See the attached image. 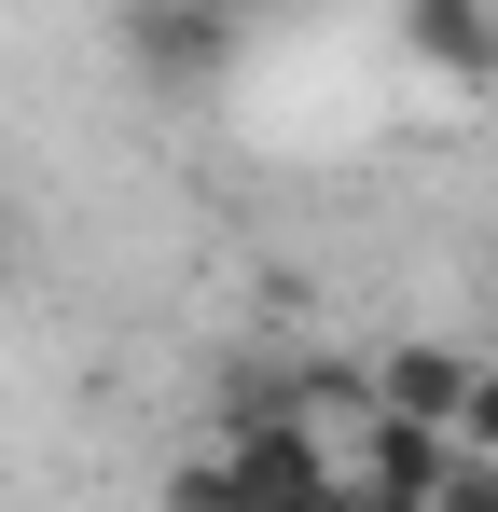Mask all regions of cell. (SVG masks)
Returning a JSON list of instances; mask_svg holds the SVG:
<instances>
[{"label": "cell", "mask_w": 498, "mask_h": 512, "mask_svg": "<svg viewBox=\"0 0 498 512\" xmlns=\"http://www.w3.org/2000/svg\"><path fill=\"white\" fill-rule=\"evenodd\" d=\"M111 56H125L153 97H208V84L249 56V28H236V14H194V0H153V14L111 28Z\"/></svg>", "instance_id": "1"}, {"label": "cell", "mask_w": 498, "mask_h": 512, "mask_svg": "<svg viewBox=\"0 0 498 512\" xmlns=\"http://www.w3.org/2000/svg\"><path fill=\"white\" fill-rule=\"evenodd\" d=\"M402 56L457 97H498V14L485 0H402Z\"/></svg>", "instance_id": "2"}, {"label": "cell", "mask_w": 498, "mask_h": 512, "mask_svg": "<svg viewBox=\"0 0 498 512\" xmlns=\"http://www.w3.org/2000/svg\"><path fill=\"white\" fill-rule=\"evenodd\" d=\"M471 374H485V360H457V346H388V374H374V416L457 429V416H471Z\"/></svg>", "instance_id": "3"}, {"label": "cell", "mask_w": 498, "mask_h": 512, "mask_svg": "<svg viewBox=\"0 0 498 512\" xmlns=\"http://www.w3.org/2000/svg\"><path fill=\"white\" fill-rule=\"evenodd\" d=\"M166 512H249V499H236V471H222V443H194V457L166 471Z\"/></svg>", "instance_id": "4"}, {"label": "cell", "mask_w": 498, "mask_h": 512, "mask_svg": "<svg viewBox=\"0 0 498 512\" xmlns=\"http://www.w3.org/2000/svg\"><path fill=\"white\" fill-rule=\"evenodd\" d=\"M457 443H471V457H498V360L471 374V416H457Z\"/></svg>", "instance_id": "5"}, {"label": "cell", "mask_w": 498, "mask_h": 512, "mask_svg": "<svg viewBox=\"0 0 498 512\" xmlns=\"http://www.w3.org/2000/svg\"><path fill=\"white\" fill-rule=\"evenodd\" d=\"M443 512H498V457H457V485H443Z\"/></svg>", "instance_id": "6"}, {"label": "cell", "mask_w": 498, "mask_h": 512, "mask_svg": "<svg viewBox=\"0 0 498 512\" xmlns=\"http://www.w3.org/2000/svg\"><path fill=\"white\" fill-rule=\"evenodd\" d=\"M305 512H374V499H360V471H346V485H319V499H305Z\"/></svg>", "instance_id": "7"}, {"label": "cell", "mask_w": 498, "mask_h": 512, "mask_svg": "<svg viewBox=\"0 0 498 512\" xmlns=\"http://www.w3.org/2000/svg\"><path fill=\"white\" fill-rule=\"evenodd\" d=\"M0 277H14V222H0Z\"/></svg>", "instance_id": "8"}]
</instances>
